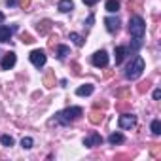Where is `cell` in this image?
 Wrapping results in <instances>:
<instances>
[{"label":"cell","mask_w":161,"mask_h":161,"mask_svg":"<svg viewBox=\"0 0 161 161\" xmlns=\"http://www.w3.org/2000/svg\"><path fill=\"white\" fill-rule=\"evenodd\" d=\"M119 0H108L106 2V12H110V14H116L118 10H119Z\"/></svg>","instance_id":"cell-18"},{"label":"cell","mask_w":161,"mask_h":161,"mask_svg":"<svg viewBox=\"0 0 161 161\" xmlns=\"http://www.w3.org/2000/svg\"><path fill=\"white\" fill-rule=\"evenodd\" d=\"M140 46H142V38H133V42H131V46H129V51H131V53H136V51L140 49Z\"/></svg>","instance_id":"cell-19"},{"label":"cell","mask_w":161,"mask_h":161,"mask_svg":"<svg viewBox=\"0 0 161 161\" xmlns=\"http://www.w3.org/2000/svg\"><path fill=\"white\" fill-rule=\"evenodd\" d=\"M101 144H103V136L99 133H91L89 136L84 138V146H87V148H95V146H101Z\"/></svg>","instance_id":"cell-7"},{"label":"cell","mask_w":161,"mask_h":161,"mask_svg":"<svg viewBox=\"0 0 161 161\" xmlns=\"http://www.w3.org/2000/svg\"><path fill=\"white\" fill-rule=\"evenodd\" d=\"M91 63H93L97 68H104V66L108 64V53H106L104 49H101V51L93 53V57H91Z\"/></svg>","instance_id":"cell-5"},{"label":"cell","mask_w":161,"mask_h":161,"mask_svg":"<svg viewBox=\"0 0 161 161\" xmlns=\"http://www.w3.org/2000/svg\"><path fill=\"white\" fill-rule=\"evenodd\" d=\"M118 125H119L121 129H133V127L136 125V118H135L133 114H123V116H119Z\"/></svg>","instance_id":"cell-6"},{"label":"cell","mask_w":161,"mask_h":161,"mask_svg":"<svg viewBox=\"0 0 161 161\" xmlns=\"http://www.w3.org/2000/svg\"><path fill=\"white\" fill-rule=\"evenodd\" d=\"M0 142H2L4 146H14V136H10V135H4V136H0Z\"/></svg>","instance_id":"cell-24"},{"label":"cell","mask_w":161,"mask_h":161,"mask_svg":"<svg viewBox=\"0 0 161 161\" xmlns=\"http://www.w3.org/2000/svg\"><path fill=\"white\" fill-rule=\"evenodd\" d=\"M68 53H70V49H68L66 46H59V47H57V57H59V59H64Z\"/></svg>","instance_id":"cell-23"},{"label":"cell","mask_w":161,"mask_h":161,"mask_svg":"<svg viewBox=\"0 0 161 161\" xmlns=\"http://www.w3.org/2000/svg\"><path fill=\"white\" fill-rule=\"evenodd\" d=\"M148 89H150V80H146V82H140V84H138V87H136V91H138V93H146Z\"/></svg>","instance_id":"cell-25"},{"label":"cell","mask_w":161,"mask_h":161,"mask_svg":"<svg viewBox=\"0 0 161 161\" xmlns=\"http://www.w3.org/2000/svg\"><path fill=\"white\" fill-rule=\"evenodd\" d=\"M153 99H155V101H159V99H161V91H159V89H155V91H153Z\"/></svg>","instance_id":"cell-34"},{"label":"cell","mask_w":161,"mask_h":161,"mask_svg":"<svg viewBox=\"0 0 161 161\" xmlns=\"http://www.w3.org/2000/svg\"><path fill=\"white\" fill-rule=\"evenodd\" d=\"M142 72H144V59L136 55V57H133V61L127 64V68H125V76H127L129 80H136V78L142 76Z\"/></svg>","instance_id":"cell-1"},{"label":"cell","mask_w":161,"mask_h":161,"mask_svg":"<svg viewBox=\"0 0 161 161\" xmlns=\"http://www.w3.org/2000/svg\"><path fill=\"white\" fill-rule=\"evenodd\" d=\"M21 40H23L25 44H32V42H34V38H32L29 32H21Z\"/></svg>","instance_id":"cell-30"},{"label":"cell","mask_w":161,"mask_h":161,"mask_svg":"<svg viewBox=\"0 0 161 161\" xmlns=\"http://www.w3.org/2000/svg\"><path fill=\"white\" fill-rule=\"evenodd\" d=\"M15 61H17L15 53H14V51H8V53L4 55V59H2V68H4V70H10V68H14Z\"/></svg>","instance_id":"cell-9"},{"label":"cell","mask_w":161,"mask_h":161,"mask_svg":"<svg viewBox=\"0 0 161 161\" xmlns=\"http://www.w3.org/2000/svg\"><path fill=\"white\" fill-rule=\"evenodd\" d=\"M152 133H153V135H159V133H161V121H159V119H153V121H152Z\"/></svg>","instance_id":"cell-26"},{"label":"cell","mask_w":161,"mask_h":161,"mask_svg":"<svg viewBox=\"0 0 161 161\" xmlns=\"http://www.w3.org/2000/svg\"><path fill=\"white\" fill-rule=\"evenodd\" d=\"M93 108H95V110H104V108H108V103H106V101H97V103L93 104Z\"/></svg>","instance_id":"cell-28"},{"label":"cell","mask_w":161,"mask_h":161,"mask_svg":"<svg viewBox=\"0 0 161 161\" xmlns=\"http://www.w3.org/2000/svg\"><path fill=\"white\" fill-rule=\"evenodd\" d=\"M31 2H32V0H19V4H21L23 10H29L31 8Z\"/></svg>","instance_id":"cell-31"},{"label":"cell","mask_w":161,"mask_h":161,"mask_svg":"<svg viewBox=\"0 0 161 161\" xmlns=\"http://www.w3.org/2000/svg\"><path fill=\"white\" fill-rule=\"evenodd\" d=\"M4 21V14H0V23H2Z\"/></svg>","instance_id":"cell-36"},{"label":"cell","mask_w":161,"mask_h":161,"mask_svg":"<svg viewBox=\"0 0 161 161\" xmlns=\"http://www.w3.org/2000/svg\"><path fill=\"white\" fill-rule=\"evenodd\" d=\"M10 36H12V29L8 27H0V42H10Z\"/></svg>","instance_id":"cell-17"},{"label":"cell","mask_w":161,"mask_h":161,"mask_svg":"<svg viewBox=\"0 0 161 161\" xmlns=\"http://www.w3.org/2000/svg\"><path fill=\"white\" fill-rule=\"evenodd\" d=\"M72 72H74L76 76L80 74V64H78V63H72Z\"/></svg>","instance_id":"cell-32"},{"label":"cell","mask_w":161,"mask_h":161,"mask_svg":"<svg viewBox=\"0 0 161 161\" xmlns=\"http://www.w3.org/2000/svg\"><path fill=\"white\" fill-rule=\"evenodd\" d=\"M129 32H131V36H135V38H144V32H146V23H144V19L138 17V15L131 17V19H129Z\"/></svg>","instance_id":"cell-3"},{"label":"cell","mask_w":161,"mask_h":161,"mask_svg":"<svg viewBox=\"0 0 161 161\" xmlns=\"http://www.w3.org/2000/svg\"><path fill=\"white\" fill-rule=\"evenodd\" d=\"M72 10H74V2H72V0H61V2H59V12L68 14Z\"/></svg>","instance_id":"cell-13"},{"label":"cell","mask_w":161,"mask_h":161,"mask_svg":"<svg viewBox=\"0 0 161 161\" xmlns=\"http://www.w3.org/2000/svg\"><path fill=\"white\" fill-rule=\"evenodd\" d=\"M104 25H106V31L114 34V32H118V31H119L121 21H119V17H106V19H104Z\"/></svg>","instance_id":"cell-8"},{"label":"cell","mask_w":161,"mask_h":161,"mask_svg":"<svg viewBox=\"0 0 161 161\" xmlns=\"http://www.w3.org/2000/svg\"><path fill=\"white\" fill-rule=\"evenodd\" d=\"M70 40H72L78 47H82V46H84V38L80 36V34H76V32H70Z\"/></svg>","instance_id":"cell-22"},{"label":"cell","mask_w":161,"mask_h":161,"mask_svg":"<svg viewBox=\"0 0 161 161\" xmlns=\"http://www.w3.org/2000/svg\"><path fill=\"white\" fill-rule=\"evenodd\" d=\"M44 86L49 87V89L55 86V72H53V70H47V74L44 76Z\"/></svg>","instance_id":"cell-14"},{"label":"cell","mask_w":161,"mask_h":161,"mask_svg":"<svg viewBox=\"0 0 161 161\" xmlns=\"http://www.w3.org/2000/svg\"><path fill=\"white\" fill-rule=\"evenodd\" d=\"M129 95H131V89H129V87H119V89L116 91V97H118V99H127Z\"/></svg>","instance_id":"cell-21"},{"label":"cell","mask_w":161,"mask_h":161,"mask_svg":"<svg viewBox=\"0 0 161 161\" xmlns=\"http://www.w3.org/2000/svg\"><path fill=\"white\" fill-rule=\"evenodd\" d=\"M51 25H53V23H51L49 19H42V21L38 23V32H40V34H47V32L51 31Z\"/></svg>","instance_id":"cell-12"},{"label":"cell","mask_w":161,"mask_h":161,"mask_svg":"<svg viewBox=\"0 0 161 161\" xmlns=\"http://www.w3.org/2000/svg\"><path fill=\"white\" fill-rule=\"evenodd\" d=\"M6 4H8V6H15V4H17V0H6Z\"/></svg>","instance_id":"cell-35"},{"label":"cell","mask_w":161,"mask_h":161,"mask_svg":"<svg viewBox=\"0 0 161 161\" xmlns=\"http://www.w3.org/2000/svg\"><path fill=\"white\" fill-rule=\"evenodd\" d=\"M121 103H118L116 104V108L119 110V112H125V110H131V103L127 101V99H119Z\"/></svg>","instance_id":"cell-20"},{"label":"cell","mask_w":161,"mask_h":161,"mask_svg":"<svg viewBox=\"0 0 161 161\" xmlns=\"http://www.w3.org/2000/svg\"><path fill=\"white\" fill-rule=\"evenodd\" d=\"M125 55H127V47H123V46H118V47H116V51H114V59H116V64L123 63Z\"/></svg>","instance_id":"cell-11"},{"label":"cell","mask_w":161,"mask_h":161,"mask_svg":"<svg viewBox=\"0 0 161 161\" xmlns=\"http://www.w3.org/2000/svg\"><path fill=\"white\" fill-rule=\"evenodd\" d=\"M123 140H125V138H123L121 133H112V135L108 136V142H110L112 146H116V144H123Z\"/></svg>","instance_id":"cell-16"},{"label":"cell","mask_w":161,"mask_h":161,"mask_svg":"<svg viewBox=\"0 0 161 161\" xmlns=\"http://www.w3.org/2000/svg\"><path fill=\"white\" fill-rule=\"evenodd\" d=\"M91 93H93V86H91V84L80 86V87L76 89V95H78V97H89Z\"/></svg>","instance_id":"cell-10"},{"label":"cell","mask_w":161,"mask_h":161,"mask_svg":"<svg viewBox=\"0 0 161 161\" xmlns=\"http://www.w3.org/2000/svg\"><path fill=\"white\" fill-rule=\"evenodd\" d=\"M97 2H99V0H84V4H86V6H95Z\"/></svg>","instance_id":"cell-33"},{"label":"cell","mask_w":161,"mask_h":161,"mask_svg":"<svg viewBox=\"0 0 161 161\" xmlns=\"http://www.w3.org/2000/svg\"><path fill=\"white\" fill-rule=\"evenodd\" d=\"M103 119H104V114H103V112H99V110H95V108H93V112H91V116H89V121H91V123H93V125H99V123H101V121H103Z\"/></svg>","instance_id":"cell-15"},{"label":"cell","mask_w":161,"mask_h":161,"mask_svg":"<svg viewBox=\"0 0 161 161\" xmlns=\"http://www.w3.org/2000/svg\"><path fill=\"white\" fill-rule=\"evenodd\" d=\"M32 144H34V140H32L31 136H25V138L21 140V146H23L25 150H29V148H32Z\"/></svg>","instance_id":"cell-27"},{"label":"cell","mask_w":161,"mask_h":161,"mask_svg":"<svg viewBox=\"0 0 161 161\" xmlns=\"http://www.w3.org/2000/svg\"><path fill=\"white\" fill-rule=\"evenodd\" d=\"M82 114H84V110L80 108V106H70V108H66V110L59 112V114H57V119H59L61 123L68 125V123H72V121L80 119V118H82Z\"/></svg>","instance_id":"cell-2"},{"label":"cell","mask_w":161,"mask_h":161,"mask_svg":"<svg viewBox=\"0 0 161 161\" xmlns=\"http://www.w3.org/2000/svg\"><path fill=\"white\" fill-rule=\"evenodd\" d=\"M31 63L36 66V68H40V66H44L46 64V61H47V57H46V53L42 51V49H34V51H31Z\"/></svg>","instance_id":"cell-4"},{"label":"cell","mask_w":161,"mask_h":161,"mask_svg":"<svg viewBox=\"0 0 161 161\" xmlns=\"http://www.w3.org/2000/svg\"><path fill=\"white\" fill-rule=\"evenodd\" d=\"M150 150H152V155H153V157H159V155H161V146H159V144H152Z\"/></svg>","instance_id":"cell-29"}]
</instances>
